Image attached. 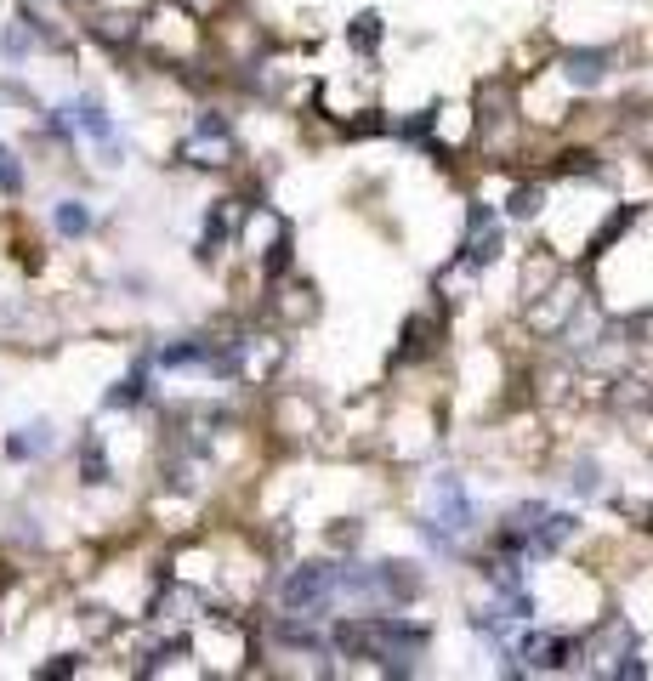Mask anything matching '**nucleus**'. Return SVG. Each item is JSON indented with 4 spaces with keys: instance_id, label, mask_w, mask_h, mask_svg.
Here are the masks:
<instances>
[{
    "instance_id": "f257e3e1",
    "label": "nucleus",
    "mask_w": 653,
    "mask_h": 681,
    "mask_svg": "<svg viewBox=\"0 0 653 681\" xmlns=\"http://www.w3.org/2000/svg\"><path fill=\"white\" fill-rule=\"evenodd\" d=\"M341 647L353 653H375V659H415L426 647V630L421 625H404V619H364V625H347L341 630Z\"/></svg>"
},
{
    "instance_id": "f03ea898",
    "label": "nucleus",
    "mask_w": 653,
    "mask_h": 681,
    "mask_svg": "<svg viewBox=\"0 0 653 681\" xmlns=\"http://www.w3.org/2000/svg\"><path fill=\"white\" fill-rule=\"evenodd\" d=\"M330 596H336V574L330 568H296V574L284 579V608L318 613Z\"/></svg>"
},
{
    "instance_id": "7ed1b4c3",
    "label": "nucleus",
    "mask_w": 653,
    "mask_h": 681,
    "mask_svg": "<svg viewBox=\"0 0 653 681\" xmlns=\"http://www.w3.org/2000/svg\"><path fill=\"white\" fill-rule=\"evenodd\" d=\"M432 500H438V523L449 528V534H466V528L477 523V511H472V500H466V489H460V477H438Z\"/></svg>"
},
{
    "instance_id": "20e7f679",
    "label": "nucleus",
    "mask_w": 653,
    "mask_h": 681,
    "mask_svg": "<svg viewBox=\"0 0 653 681\" xmlns=\"http://www.w3.org/2000/svg\"><path fill=\"white\" fill-rule=\"evenodd\" d=\"M69 114H74V125H80V131H86L91 142H103V154H108V159L120 154V148H114V120H108V114H103L97 103H74Z\"/></svg>"
},
{
    "instance_id": "39448f33",
    "label": "nucleus",
    "mask_w": 653,
    "mask_h": 681,
    "mask_svg": "<svg viewBox=\"0 0 653 681\" xmlns=\"http://www.w3.org/2000/svg\"><path fill=\"white\" fill-rule=\"evenodd\" d=\"M563 74H568V86H602V74H608V52H568L563 57Z\"/></svg>"
},
{
    "instance_id": "423d86ee",
    "label": "nucleus",
    "mask_w": 653,
    "mask_h": 681,
    "mask_svg": "<svg viewBox=\"0 0 653 681\" xmlns=\"http://www.w3.org/2000/svg\"><path fill=\"white\" fill-rule=\"evenodd\" d=\"M46 443H52V426H23L18 437H6V454H12V460H29V454H40Z\"/></svg>"
},
{
    "instance_id": "0eeeda50",
    "label": "nucleus",
    "mask_w": 653,
    "mask_h": 681,
    "mask_svg": "<svg viewBox=\"0 0 653 681\" xmlns=\"http://www.w3.org/2000/svg\"><path fill=\"white\" fill-rule=\"evenodd\" d=\"M86 227H91V210L80 205V199H63V205H57V233H69V239H80Z\"/></svg>"
},
{
    "instance_id": "6e6552de",
    "label": "nucleus",
    "mask_w": 653,
    "mask_h": 681,
    "mask_svg": "<svg viewBox=\"0 0 653 681\" xmlns=\"http://www.w3.org/2000/svg\"><path fill=\"white\" fill-rule=\"evenodd\" d=\"M23 193V165L12 148H0V199H18Z\"/></svg>"
},
{
    "instance_id": "1a4fd4ad",
    "label": "nucleus",
    "mask_w": 653,
    "mask_h": 681,
    "mask_svg": "<svg viewBox=\"0 0 653 681\" xmlns=\"http://www.w3.org/2000/svg\"><path fill=\"white\" fill-rule=\"evenodd\" d=\"M540 199H546L540 188H517V193H512V216H517V222H529V216H540Z\"/></svg>"
},
{
    "instance_id": "9d476101",
    "label": "nucleus",
    "mask_w": 653,
    "mask_h": 681,
    "mask_svg": "<svg viewBox=\"0 0 653 681\" xmlns=\"http://www.w3.org/2000/svg\"><path fill=\"white\" fill-rule=\"evenodd\" d=\"M142 398V369L131 375V381H120L114 392H108V409H125V403H137Z\"/></svg>"
},
{
    "instance_id": "9b49d317",
    "label": "nucleus",
    "mask_w": 653,
    "mask_h": 681,
    "mask_svg": "<svg viewBox=\"0 0 653 681\" xmlns=\"http://www.w3.org/2000/svg\"><path fill=\"white\" fill-rule=\"evenodd\" d=\"M353 40H358V46H375V40H381V18H358Z\"/></svg>"
},
{
    "instance_id": "f8f14e48",
    "label": "nucleus",
    "mask_w": 653,
    "mask_h": 681,
    "mask_svg": "<svg viewBox=\"0 0 653 681\" xmlns=\"http://www.w3.org/2000/svg\"><path fill=\"white\" fill-rule=\"evenodd\" d=\"M103 477H108V460L97 449H86V483H103Z\"/></svg>"
}]
</instances>
